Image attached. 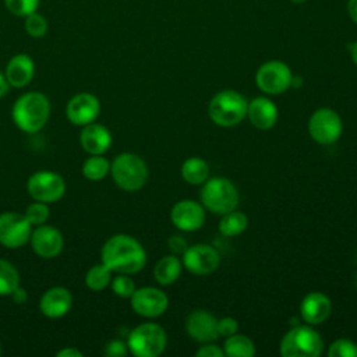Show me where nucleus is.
Returning a JSON list of instances; mask_svg holds the SVG:
<instances>
[{
    "instance_id": "obj_8",
    "label": "nucleus",
    "mask_w": 357,
    "mask_h": 357,
    "mask_svg": "<svg viewBox=\"0 0 357 357\" xmlns=\"http://www.w3.org/2000/svg\"><path fill=\"white\" fill-rule=\"evenodd\" d=\"M343 124L340 116L329 107H321L312 113L308 121L311 138L321 145H331L342 135Z\"/></svg>"
},
{
    "instance_id": "obj_5",
    "label": "nucleus",
    "mask_w": 357,
    "mask_h": 357,
    "mask_svg": "<svg viewBox=\"0 0 357 357\" xmlns=\"http://www.w3.org/2000/svg\"><path fill=\"white\" fill-rule=\"evenodd\" d=\"M202 205L218 215H225L238 205V191L225 177H213L205 181L201 190Z\"/></svg>"
},
{
    "instance_id": "obj_1",
    "label": "nucleus",
    "mask_w": 357,
    "mask_h": 357,
    "mask_svg": "<svg viewBox=\"0 0 357 357\" xmlns=\"http://www.w3.org/2000/svg\"><path fill=\"white\" fill-rule=\"evenodd\" d=\"M102 262L117 273H137L146 262V252L139 241L127 234L112 236L102 247Z\"/></svg>"
},
{
    "instance_id": "obj_42",
    "label": "nucleus",
    "mask_w": 357,
    "mask_h": 357,
    "mask_svg": "<svg viewBox=\"0 0 357 357\" xmlns=\"http://www.w3.org/2000/svg\"><path fill=\"white\" fill-rule=\"evenodd\" d=\"M7 88H8V82L6 79V75L0 73V98L4 96V93L7 92Z\"/></svg>"
},
{
    "instance_id": "obj_22",
    "label": "nucleus",
    "mask_w": 357,
    "mask_h": 357,
    "mask_svg": "<svg viewBox=\"0 0 357 357\" xmlns=\"http://www.w3.org/2000/svg\"><path fill=\"white\" fill-rule=\"evenodd\" d=\"M247 116L254 127L259 130H269L276 124L278 107L271 99L258 96L248 103Z\"/></svg>"
},
{
    "instance_id": "obj_3",
    "label": "nucleus",
    "mask_w": 357,
    "mask_h": 357,
    "mask_svg": "<svg viewBox=\"0 0 357 357\" xmlns=\"http://www.w3.org/2000/svg\"><path fill=\"white\" fill-rule=\"evenodd\" d=\"M247 109L248 102L241 93L233 89H225L211 99L208 113L215 124L220 127H233L247 116Z\"/></svg>"
},
{
    "instance_id": "obj_10",
    "label": "nucleus",
    "mask_w": 357,
    "mask_h": 357,
    "mask_svg": "<svg viewBox=\"0 0 357 357\" xmlns=\"http://www.w3.org/2000/svg\"><path fill=\"white\" fill-rule=\"evenodd\" d=\"M26 188L35 201L52 204L64 195L66 183L64 178L54 172H36L28 178Z\"/></svg>"
},
{
    "instance_id": "obj_7",
    "label": "nucleus",
    "mask_w": 357,
    "mask_h": 357,
    "mask_svg": "<svg viewBox=\"0 0 357 357\" xmlns=\"http://www.w3.org/2000/svg\"><path fill=\"white\" fill-rule=\"evenodd\" d=\"M322 350V337L310 326L290 329L280 342V354L283 357H317Z\"/></svg>"
},
{
    "instance_id": "obj_26",
    "label": "nucleus",
    "mask_w": 357,
    "mask_h": 357,
    "mask_svg": "<svg viewBox=\"0 0 357 357\" xmlns=\"http://www.w3.org/2000/svg\"><path fill=\"white\" fill-rule=\"evenodd\" d=\"M248 226V218L240 211H230L222 215L219 222V230L226 237H234L241 234Z\"/></svg>"
},
{
    "instance_id": "obj_6",
    "label": "nucleus",
    "mask_w": 357,
    "mask_h": 357,
    "mask_svg": "<svg viewBox=\"0 0 357 357\" xmlns=\"http://www.w3.org/2000/svg\"><path fill=\"white\" fill-rule=\"evenodd\" d=\"M166 343L165 329L153 322H145L134 328L127 340L128 350L137 357H156L163 353Z\"/></svg>"
},
{
    "instance_id": "obj_16",
    "label": "nucleus",
    "mask_w": 357,
    "mask_h": 357,
    "mask_svg": "<svg viewBox=\"0 0 357 357\" xmlns=\"http://www.w3.org/2000/svg\"><path fill=\"white\" fill-rule=\"evenodd\" d=\"M31 245L36 255L42 258H54L63 250V236L61 233L47 225L36 226V229L31 233Z\"/></svg>"
},
{
    "instance_id": "obj_20",
    "label": "nucleus",
    "mask_w": 357,
    "mask_h": 357,
    "mask_svg": "<svg viewBox=\"0 0 357 357\" xmlns=\"http://www.w3.org/2000/svg\"><path fill=\"white\" fill-rule=\"evenodd\" d=\"M79 142L89 155H103L112 145V134L105 126L89 123L84 126Z\"/></svg>"
},
{
    "instance_id": "obj_29",
    "label": "nucleus",
    "mask_w": 357,
    "mask_h": 357,
    "mask_svg": "<svg viewBox=\"0 0 357 357\" xmlns=\"http://www.w3.org/2000/svg\"><path fill=\"white\" fill-rule=\"evenodd\" d=\"M20 286V273L15 266L0 259V296H10Z\"/></svg>"
},
{
    "instance_id": "obj_28",
    "label": "nucleus",
    "mask_w": 357,
    "mask_h": 357,
    "mask_svg": "<svg viewBox=\"0 0 357 357\" xmlns=\"http://www.w3.org/2000/svg\"><path fill=\"white\" fill-rule=\"evenodd\" d=\"M112 282V271L102 262L93 265L85 275V284L93 291L106 289Z\"/></svg>"
},
{
    "instance_id": "obj_4",
    "label": "nucleus",
    "mask_w": 357,
    "mask_h": 357,
    "mask_svg": "<svg viewBox=\"0 0 357 357\" xmlns=\"http://www.w3.org/2000/svg\"><path fill=\"white\" fill-rule=\"evenodd\" d=\"M114 183L124 191H137L148 180V166L144 159L135 153L124 152L114 158L110 165Z\"/></svg>"
},
{
    "instance_id": "obj_23",
    "label": "nucleus",
    "mask_w": 357,
    "mask_h": 357,
    "mask_svg": "<svg viewBox=\"0 0 357 357\" xmlns=\"http://www.w3.org/2000/svg\"><path fill=\"white\" fill-rule=\"evenodd\" d=\"M181 269H183L181 261L176 255H167L158 261L153 269V276L158 283L167 286L174 283L178 279Z\"/></svg>"
},
{
    "instance_id": "obj_35",
    "label": "nucleus",
    "mask_w": 357,
    "mask_h": 357,
    "mask_svg": "<svg viewBox=\"0 0 357 357\" xmlns=\"http://www.w3.org/2000/svg\"><path fill=\"white\" fill-rule=\"evenodd\" d=\"M238 331V322L231 318V317H225L222 319L218 321V332H219V336H225V337H229L234 333H237Z\"/></svg>"
},
{
    "instance_id": "obj_12",
    "label": "nucleus",
    "mask_w": 357,
    "mask_h": 357,
    "mask_svg": "<svg viewBox=\"0 0 357 357\" xmlns=\"http://www.w3.org/2000/svg\"><path fill=\"white\" fill-rule=\"evenodd\" d=\"M130 298H131L132 310L138 315L148 317V318H155L162 315L169 305L167 296L162 290L151 286L135 289V291Z\"/></svg>"
},
{
    "instance_id": "obj_9",
    "label": "nucleus",
    "mask_w": 357,
    "mask_h": 357,
    "mask_svg": "<svg viewBox=\"0 0 357 357\" xmlns=\"http://www.w3.org/2000/svg\"><path fill=\"white\" fill-rule=\"evenodd\" d=\"M255 82L261 91L271 95H279L287 91L293 84V74L286 63L271 60L258 68Z\"/></svg>"
},
{
    "instance_id": "obj_15",
    "label": "nucleus",
    "mask_w": 357,
    "mask_h": 357,
    "mask_svg": "<svg viewBox=\"0 0 357 357\" xmlns=\"http://www.w3.org/2000/svg\"><path fill=\"white\" fill-rule=\"evenodd\" d=\"M173 225L183 231L198 230L205 222L204 206L191 199L178 201L170 212Z\"/></svg>"
},
{
    "instance_id": "obj_27",
    "label": "nucleus",
    "mask_w": 357,
    "mask_h": 357,
    "mask_svg": "<svg viewBox=\"0 0 357 357\" xmlns=\"http://www.w3.org/2000/svg\"><path fill=\"white\" fill-rule=\"evenodd\" d=\"M109 172H110V163L102 155H92L82 165L84 177L92 181H99L105 178Z\"/></svg>"
},
{
    "instance_id": "obj_38",
    "label": "nucleus",
    "mask_w": 357,
    "mask_h": 357,
    "mask_svg": "<svg viewBox=\"0 0 357 357\" xmlns=\"http://www.w3.org/2000/svg\"><path fill=\"white\" fill-rule=\"evenodd\" d=\"M169 248L174 252V254H184V251L187 250V243L183 237L180 236H173L169 238Z\"/></svg>"
},
{
    "instance_id": "obj_31",
    "label": "nucleus",
    "mask_w": 357,
    "mask_h": 357,
    "mask_svg": "<svg viewBox=\"0 0 357 357\" xmlns=\"http://www.w3.org/2000/svg\"><path fill=\"white\" fill-rule=\"evenodd\" d=\"M24 215L32 226H40L45 225L49 219V206L45 202L35 201L26 208Z\"/></svg>"
},
{
    "instance_id": "obj_24",
    "label": "nucleus",
    "mask_w": 357,
    "mask_h": 357,
    "mask_svg": "<svg viewBox=\"0 0 357 357\" xmlns=\"http://www.w3.org/2000/svg\"><path fill=\"white\" fill-rule=\"evenodd\" d=\"M209 176L208 163L201 158H188L181 165V177L190 184L205 183Z\"/></svg>"
},
{
    "instance_id": "obj_43",
    "label": "nucleus",
    "mask_w": 357,
    "mask_h": 357,
    "mask_svg": "<svg viewBox=\"0 0 357 357\" xmlns=\"http://www.w3.org/2000/svg\"><path fill=\"white\" fill-rule=\"evenodd\" d=\"M350 53H351V59L354 61V64L357 66V42H354L350 47Z\"/></svg>"
},
{
    "instance_id": "obj_44",
    "label": "nucleus",
    "mask_w": 357,
    "mask_h": 357,
    "mask_svg": "<svg viewBox=\"0 0 357 357\" xmlns=\"http://www.w3.org/2000/svg\"><path fill=\"white\" fill-rule=\"evenodd\" d=\"M291 3H294V4H303V3H305L307 0H290Z\"/></svg>"
},
{
    "instance_id": "obj_36",
    "label": "nucleus",
    "mask_w": 357,
    "mask_h": 357,
    "mask_svg": "<svg viewBox=\"0 0 357 357\" xmlns=\"http://www.w3.org/2000/svg\"><path fill=\"white\" fill-rule=\"evenodd\" d=\"M127 351H128V346L121 340H112L105 347V354L109 357H121V356H126Z\"/></svg>"
},
{
    "instance_id": "obj_40",
    "label": "nucleus",
    "mask_w": 357,
    "mask_h": 357,
    "mask_svg": "<svg viewBox=\"0 0 357 357\" xmlns=\"http://www.w3.org/2000/svg\"><path fill=\"white\" fill-rule=\"evenodd\" d=\"M84 354L75 347H66L57 353V357H82Z\"/></svg>"
},
{
    "instance_id": "obj_18",
    "label": "nucleus",
    "mask_w": 357,
    "mask_h": 357,
    "mask_svg": "<svg viewBox=\"0 0 357 357\" xmlns=\"http://www.w3.org/2000/svg\"><path fill=\"white\" fill-rule=\"evenodd\" d=\"M71 304V293L66 287L56 286L45 291L39 301V308L47 318H61L70 311Z\"/></svg>"
},
{
    "instance_id": "obj_39",
    "label": "nucleus",
    "mask_w": 357,
    "mask_h": 357,
    "mask_svg": "<svg viewBox=\"0 0 357 357\" xmlns=\"http://www.w3.org/2000/svg\"><path fill=\"white\" fill-rule=\"evenodd\" d=\"M10 296H11V298L14 300V303H17V304H24V303H26V300H28V293H26V290H25L24 287H21V286H18Z\"/></svg>"
},
{
    "instance_id": "obj_32",
    "label": "nucleus",
    "mask_w": 357,
    "mask_h": 357,
    "mask_svg": "<svg viewBox=\"0 0 357 357\" xmlns=\"http://www.w3.org/2000/svg\"><path fill=\"white\" fill-rule=\"evenodd\" d=\"M7 10L17 17H26L35 13L39 6V0H4Z\"/></svg>"
},
{
    "instance_id": "obj_33",
    "label": "nucleus",
    "mask_w": 357,
    "mask_h": 357,
    "mask_svg": "<svg viewBox=\"0 0 357 357\" xmlns=\"http://www.w3.org/2000/svg\"><path fill=\"white\" fill-rule=\"evenodd\" d=\"M329 357H357V344L347 339H337L335 340L329 350Z\"/></svg>"
},
{
    "instance_id": "obj_25",
    "label": "nucleus",
    "mask_w": 357,
    "mask_h": 357,
    "mask_svg": "<svg viewBox=\"0 0 357 357\" xmlns=\"http://www.w3.org/2000/svg\"><path fill=\"white\" fill-rule=\"evenodd\" d=\"M223 351L229 357H252L255 354V344L245 335L234 333L226 339Z\"/></svg>"
},
{
    "instance_id": "obj_37",
    "label": "nucleus",
    "mask_w": 357,
    "mask_h": 357,
    "mask_svg": "<svg viewBox=\"0 0 357 357\" xmlns=\"http://www.w3.org/2000/svg\"><path fill=\"white\" fill-rule=\"evenodd\" d=\"M198 357H223L225 356V351L218 347L216 344H204L198 349V351L195 353Z\"/></svg>"
},
{
    "instance_id": "obj_2",
    "label": "nucleus",
    "mask_w": 357,
    "mask_h": 357,
    "mask_svg": "<svg viewBox=\"0 0 357 357\" xmlns=\"http://www.w3.org/2000/svg\"><path fill=\"white\" fill-rule=\"evenodd\" d=\"M13 120L17 127L28 134L45 127L50 114L49 99L40 92H28L20 96L13 106Z\"/></svg>"
},
{
    "instance_id": "obj_45",
    "label": "nucleus",
    "mask_w": 357,
    "mask_h": 357,
    "mask_svg": "<svg viewBox=\"0 0 357 357\" xmlns=\"http://www.w3.org/2000/svg\"><path fill=\"white\" fill-rule=\"evenodd\" d=\"M0 354H1V346H0Z\"/></svg>"
},
{
    "instance_id": "obj_30",
    "label": "nucleus",
    "mask_w": 357,
    "mask_h": 357,
    "mask_svg": "<svg viewBox=\"0 0 357 357\" xmlns=\"http://www.w3.org/2000/svg\"><path fill=\"white\" fill-rule=\"evenodd\" d=\"M25 31L32 38H42L47 32V21L39 13H31L25 17Z\"/></svg>"
},
{
    "instance_id": "obj_17",
    "label": "nucleus",
    "mask_w": 357,
    "mask_h": 357,
    "mask_svg": "<svg viewBox=\"0 0 357 357\" xmlns=\"http://www.w3.org/2000/svg\"><path fill=\"white\" fill-rule=\"evenodd\" d=\"M185 329L191 339L209 343L218 339V319L205 310H195L192 311L185 321Z\"/></svg>"
},
{
    "instance_id": "obj_13",
    "label": "nucleus",
    "mask_w": 357,
    "mask_h": 357,
    "mask_svg": "<svg viewBox=\"0 0 357 357\" xmlns=\"http://www.w3.org/2000/svg\"><path fill=\"white\" fill-rule=\"evenodd\" d=\"M220 258L218 251L208 244H195L187 247L183 254V264L185 269L194 275H208L216 271Z\"/></svg>"
},
{
    "instance_id": "obj_19",
    "label": "nucleus",
    "mask_w": 357,
    "mask_h": 357,
    "mask_svg": "<svg viewBox=\"0 0 357 357\" xmlns=\"http://www.w3.org/2000/svg\"><path fill=\"white\" fill-rule=\"evenodd\" d=\"M332 311V304L331 300L319 291H312L307 294L300 305V312L303 319L307 324L311 325H318L322 324L324 321L328 319Z\"/></svg>"
},
{
    "instance_id": "obj_14",
    "label": "nucleus",
    "mask_w": 357,
    "mask_h": 357,
    "mask_svg": "<svg viewBox=\"0 0 357 357\" xmlns=\"http://www.w3.org/2000/svg\"><path fill=\"white\" fill-rule=\"evenodd\" d=\"M100 112L99 99L88 92H81L73 96L66 107L67 119L75 126H86L93 123Z\"/></svg>"
},
{
    "instance_id": "obj_11",
    "label": "nucleus",
    "mask_w": 357,
    "mask_h": 357,
    "mask_svg": "<svg viewBox=\"0 0 357 357\" xmlns=\"http://www.w3.org/2000/svg\"><path fill=\"white\" fill-rule=\"evenodd\" d=\"M32 225L25 215L4 212L0 215V243L7 248H20L31 238Z\"/></svg>"
},
{
    "instance_id": "obj_21",
    "label": "nucleus",
    "mask_w": 357,
    "mask_h": 357,
    "mask_svg": "<svg viewBox=\"0 0 357 357\" xmlns=\"http://www.w3.org/2000/svg\"><path fill=\"white\" fill-rule=\"evenodd\" d=\"M4 75L8 85L14 88H22L32 81L35 75V63L25 53L15 54L10 59Z\"/></svg>"
},
{
    "instance_id": "obj_41",
    "label": "nucleus",
    "mask_w": 357,
    "mask_h": 357,
    "mask_svg": "<svg viewBox=\"0 0 357 357\" xmlns=\"http://www.w3.org/2000/svg\"><path fill=\"white\" fill-rule=\"evenodd\" d=\"M347 13H349L350 18L357 24V0L347 1Z\"/></svg>"
},
{
    "instance_id": "obj_34",
    "label": "nucleus",
    "mask_w": 357,
    "mask_h": 357,
    "mask_svg": "<svg viewBox=\"0 0 357 357\" xmlns=\"http://www.w3.org/2000/svg\"><path fill=\"white\" fill-rule=\"evenodd\" d=\"M110 284H112V290L114 291V294L124 297V298L131 297L132 293L135 291V283L126 273H120L116 278H113Z\"/></svg>"
}]
</instances>
